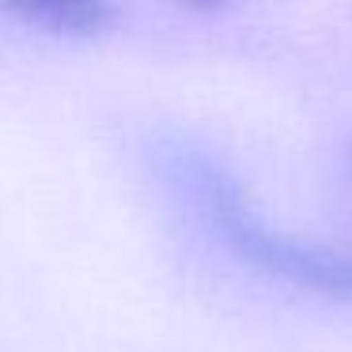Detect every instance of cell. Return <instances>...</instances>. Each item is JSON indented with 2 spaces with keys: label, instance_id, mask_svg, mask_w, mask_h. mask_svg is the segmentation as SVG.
<instances>
[{
  "label": "cell",
  "instance_id": "obj_1",
  "mask_svg": "<svg viewBox=\"0 0 352 352\" xmlns=\"http://www.w3.org/2000/svg\"><path fill=\"white\" fill-rule=\"evenodd\" d=\"M155 167L178 205L190 208L193 220L235 261L258 269L269 280L307 288L322 299L352 303L349 246H326L273 228L258 212L246 186L212 152L190 144V140H163L155 148Z\"/></svg>",
  "mask_w": 352,
  "mask_h": 352
},
{
  "label": "cell",
  "instance_id": "obj_2",
  "mask_svg": "<svg viewBox=\"0 0 352 352\" xmlns=\"http://www.w3.org/2000/svg\"><path fill=\"white\" fill-rule=\"evenodd\" d=\"M4 8L65 38H99L114 27V0H4Z\"/></svg>",
  "mask_w": 352,
  "mask_h": 352
},
{
  "label": "cell",
  "instance_id": "obj_3",
  "mask_svg": "<svg viewBox=\"0 0 352 352\" xmlns=\"http://www.w3.org/2000/svg\"><path fill=\"white\" fill-rule=\"evenodd\" d=\"M182 4H190V8H220L223 0H182Z\"/></svg>",
  "mask_w": 352,
  "mask_h": 352
},
{
  "label": "cell",
  "instance_id": "obj_4",
  "mask_svg": "<svg viewBox=\"0 0 352 352\" xmlns=\"http://www.w3.org/2000/svg\"><path fill=\"white\" fill-rule=\"evenodd\" d=\"M349 170H352V152H349Z\"/></svg>",
  "mask_w": 352,
  "mask_h": 352
}]
</instances>
